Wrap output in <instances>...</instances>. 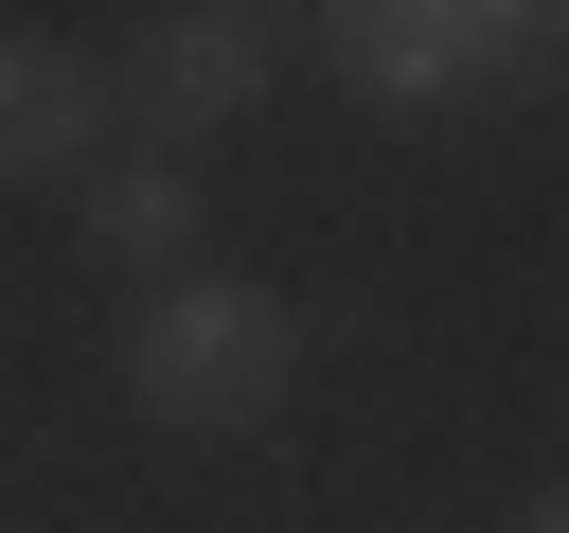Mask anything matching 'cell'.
Instances as JSON below:
<instances>
[{
  "label": "cell",
  "mask_w": 569,
  "mask_h": 533,
  "mask_svg": "<svg viewBox=\"0 0 569 533\" xmlns=\"http://www.w3.org/2000/svg\"><path fill=\"white\" fill-rule=\"evenodd\" d=\"M284 391H302V302H284V284H249V266L142 284V320H124V409H142V426L249 444V426H284Z\"/></svg>",
  "instance_id": "6da1fadb"
},
{
  "label": "cell",
  "mask_w": 569,
  "mask_h": 533,
  "mask_svg": "<svg viewBox=\"0 0 569 533\" xmlns=\"http://www.w3.org/2000/svg\"><path fill=\"white\" fill-rule=\"evenodd\" d=\"M356 107H516V89H551L569 71V18L551 0H320V18H284Z\"/></svg>",
  "instance_id": "7a4b0ae2"
},
{
  "label": "cell",
  "mask_w": 569,
  "mask_h": 533,
  "mask_svg": "<svg viewBox=\"0 0 569 533\" xmlns=\"http://www.w3.org/2000/svg\"><path fill=\"white\" fill-rule=\"evenodd\" d=\"M124 107H142V142L178 160V142H213V124H249L267 89H284V18L267 0H160L142 18V53L107 71Z\"/></svg>",
  "instance_id": "3957f363"
},
{
  "label": "cell",
  "mask_w": 569,
  "mask_h": 533,
  "mask_svg": "<svg viewBox=\"0 0 569 533\" xmlns=\"http://www.w3.org/2000/svg\"><path fill=\"white\" fill-rule=\"evenodd\" d=\"M107 107H124V89H107L71 36H0V195H18V178H89V160H107Z\"/></svg>",
  "instance_id": "277c9868"
},
{
  "label": "cell",
  "mask_w": 569,
  "mask_h": 533,
  "mask_svg": "<svg viewBox=\"0 0 569 533\" xmlns=\"http://www.w3.org/2000/svg\"><path fill=\"white\" fill-rule=\"evenodd\" d=\"M71 213H89V249H107L124 284H178V266H196V231H213V195H196L160 142H142V160H89V178H71Z\"/></svg>",
  "instance_id": "5b68a950"
},
{
  "label": "cell",
  "mask_w": 569,
  "mask_h": 533,
  "mask_svg": "<svg viewBox=\"0 0 569 533\" xmlns=\"http://www.w3.org/2000/svg\"><path fill=\"white\" fill-rule=\"evenodd\" d=\"M516 533H569V480H551V497H516Z\"/></svg>",
  "instance_id": "8992f818"
}]
</instances>
